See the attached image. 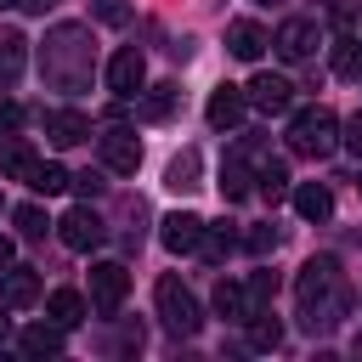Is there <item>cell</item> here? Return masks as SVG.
Segmentation results:
<instances>
[{
	"label": "cell",
	"instance_id": "cell-1",
	"mask_svg": "<svg viewBox=\"0 0 362 362\" xmlns=\"http://www.w3.org/2000/svg\"><path fill=\"white\" fill-rule=\"evenodd\" d=\"M294 300H300V317H305L311 334L317 328H334L345 317V305H351V294L339 283V260L334 255H311L300 266V277H294Z\"/></svg>",
	"mask_w": 362,
	"mask_h": 362
},
{
	"label": "cell",
	"instance_id": "cell-2",
	"mask_svg": "<svg viewBox=\"0 0 362 362\" xmlns=\"http://www.w3.org/2000/svg\"><path fill=\"white\" fill-rule=\"evenodd\" d=\"M90 28H79V23H57L51 34H45V51H40V74H45V85H57V90H79L85 79H90Z\"/></svg>",
	"mask_w": 362,
	"mask_h": 362
},
{
	"label": "cell",
	"instance_id": "cell-3",
	"mask_svg": "<svg viewBox=\"0 0 362 362\" xmlns=\"http://www.w3.org/2000/svg\"><path fill=\"white\" fill-rule=\"evenodd\" d=\"M339 147V119L328 113V107H300L294 119H288V153H300V158H328Z\"/></svg>",
	"mask_w": 362,
	"mask_h": 362
},
{
	"label": "cell",
	"instance_id": "cell-4",
	"mask_svg": "<svg viewBox=\"0 0 362 362\" xmlns=\"http://www.w3.org/2000/svg\"><path fill=\"white\" fill-rule=\"evenodd\" d=\"M153 300H158V317H164V328H170V334L192 339V334L204 328V311H198V300H192V294L181 288V277H158Z\"/></svg>",
	"mask_w": 362,
	"mask_h": 362
},
{
	"label": "cell",
	"instance_id": "cell-5",
	"mask_svg": "<svg viewBox=\"0 0 362 362\" xmlns=\"http://www.w3.org/2000/svg\"><path fill=\"white\" fill-rule=\"evenodd\" d=\"M57 238H62V243H68L74 255H90V249H96V243L107 238V226H102V215H96L90 204H74V209H68V215L57 221Z\"/></svg>",
	"mask_w": 362,
	"mask_h": 362
},
{
	"label": "cell",
	"instance_id": "cell-6",
	"mask_svg": "<svg viewBox=\"0 0 362 362\" xmlns=\"http://www.w3.org/2000/svg\"><path fill=\"white\" fill-rule=\"evenodd\" d=\"M141 85H147V57H141L136 45L113 51V57H107V90H113L119 102H130V96H141Z\"/></svg>",
	"mask_w": 362,
	"mask_h": 362
},
{
	"label": "cell",
	"instance_id": "cell-7",
	"mask_svg": "<svg viewBox=\"0 0 362 362\" xmlns=\"http://www.w3.org/2000/svg\"><path fill=\"white\" fill-rule=\"evenodd\" d=\"M124 294H130V272L119 260H96L90 266V300H96V311H119Z\"/></svg>",
	"mask_w": 362,
	"mask_h": 362
},
{
	"label": "cell",
	"instance_id": "cell-8",
	"mask_svg": "<svg viewBox=\"0 0 362 362\" xmlns=\"http://www.w3.org/2000/svg\"><path fill=\"white\" fill-rule=\"evenodd\" d=\"M272 45H277L283 62H305V57L317 51V23H311V17H288V23H277Z\"/></svg>",
	"mask_w": 362,
	"mask_h": 362
},
{
	"label": "cell",
	"instance_id": "cell-9",
	"mask_svg": "<svg viewBox=\"0 0 362 362\" xmlns=\"http://www.w3.org/2000/svg\"><path fill=\"white\" fill-rule=\"evenodd\" d=\"M243 113H249V90H238V85L209 90V107H204L209 130H238V124H243Z\"/></svg>",
	"mask_w": 362,
	"mask_h": 362
},
{
	"label": "cell",
	"instance_id": "cell-10",
	"mask_svg": "<svg viewBox=\"0 0 362 362\" xmlns=\"http://www.w3.org/2000/svg\"><path fill=\"white\" fill-rule=\"evenodd\" d=\"M158 243H164L170 255H192V249L204 243V221H198V215H187V209L164 215V221H158Z\"/></svg>",
	"mask_w": 362,
	"mask_h": 362
},
{
	"label": "cell",
	"instance_id": "cell-11",
	"mask_svg": "<svg viewBox=\"0 0 362 362\" xmlns=\"http://www.w3.org/2000/svg\"><path fill=\"white\" fill-rule=\"evenodd\" d=\"M243 90H249V107H260V113H288V102H294V85L283 74H255Z\"/></svg>",
	"mask_w": 362,
	"mask_h": 362
},
{
	"label": "cell",
	"instance_id": "cell-12",
	"mask_svg": "<svg viewBox=\"0 0 362 362\" xmlns=\"http://www.w3.org/2000/svg\"><path fill=\"white\" fill-rule=\"evenodd\" d=\"M102 164H107L113 175H136V164H141V141H136L130 130H107V136H102Z\"/></svg>",
	"mask_w": 362,
	"mask_h": 362
},
{
	"label": "cell",
	"instance_id": "cell-13",
	"mask_svg": "<svg viewBox=\"0 0 362 362\" xmlns=\"http://www.w3.org/2000/svg\"><path fill=\"white\" fill-rule=\"evenodd\" d=\"M266 45H272V40H266V28H260L255 17H238V23H226V51H232L238 62H255Z\"/></svg>",
	"mask_w": 362,
	"mask_h": 362
},
{
	"label": "cell",
	"instance_id": "cell-14",
	"mask_svg": "<svg viewBox=\"0 0 362 362\" xmlns=\"http://www.w3.org/2000/svg\"><path fill=\"white\" fill-rule=\"evenodd\" d=\"M45 136H51L57 147H79V141L90 136V119L74 113V107H51V113H45Z\"/></svg>",
	"mask_w": 362,
	"mask_h": 362
},
{
	"label": "cell",
	"instance_id": "cell-15",
	"mask_svg": "<svg viewBox=\"0 0 362 362\" xmlns=\"http://www.w3.org/2000/svg\"><path fill=\"white\" fill-rule=\"evenodd\" d=\"M34 300H40L34 266H6L0 272V305H34Z\"/></svg>",
	"mask_w": 362,
	"mask_h": 362
},
{
	"label": "cell",
	"instance_id": "cell-16",
	"mask_svg": "<svg viewBox=\"0 0 362 362\" xmlns=\"http://www.w3.org/2000/svg\"><path fill=\"white\" fill-rule=\"evenodd\" d=\"M23 62H28V40H23V28H0V90L17 85Z\"/></svg>",
	"mask_w": 362,
	"mask_h": 362
},
{
	"label": "cell",
	"instance_id": "cell-17",
	"mask_svg": "<svg viewBox=\"0 0 362 362\" xmlns=\"http://www.w3.org/2000/svg\"><path fill=\"white\" fill-rule=\"evenodd\" d=\"M255 192H260L266 204H283V198H288V164H283V158H266V164L255 170Z\"/></svg>",
	"mask_w": 362,
	"mask_h": 362
},
{
	"label": "cell",
	"instance_id": "cell-18",
	"mask_svg": "<svg viewBox=\"0 0 362 362\" xmlns=\"http://www.w3.org/2000/svg\"><path fill=\"white\" fill-rule=\"evenodd\" d=\"M294 209H300L305 221H328V215H334V192H328L322 181H305V187H294Z\"/></svg>",
	"mask_w": 362,
	"mask_h": 362
},
{
	"label": "cell",
	"instance_id": "cell-19",
	"mask_svg": "<svg viewBox=\"0 0 362 362\" xmlns=\"http://www.w3.org/2000/svg\"><path fill=\"white\" fill-rule=\"evenodd\" d=\"M45 317L62 322V328H79V322H85V294H79V288H57V294L45 300Z\"/></svg>",
	"mask_w": 362,
	"mask_h": 362
},
{
	"label": "cell",
	"instance_id": "cell-20",
	"mask_svg": "<svg viewBox=\"0 0 362 362\" xmlns=\"http://www.w3.org/2000/svg\"><path fill=\"white\" fill-rule=\"evenodd\" d=\"M62 334H68L62 322H28L23 328V351L28 356H57L62 351Z\"/></svg>",
	"mask_w": 362,
	"mask_h": 362
},
{
	"label": "cell",
	"instance_id": "cell-21",
	"mask_svg": "<svg viewBox=\"0 0 362 362\" xmlns=\"http://www.w3.org/2000/svg\"><path fill=\"white\" fill-rule=\"evenodd\" d=\"M249 192H255L249 164H243V158H226V164H221V198H226V204H238V198H249Z\"/></svg>",
	"mask_w": 362,
	"mask_h": 362
},
{
	"label": "cell",
	"instance_id": "cell-22",
	"mask_svg": "<svg viewBox=\"0 0 362 362\" xmlns=\"http://www.w3.org/2000/svg\"><path fill=\"white\" fill-rule=\"evenodd\" d=\"M215 311L232 317V322H249V294H243V283L221 277V283H215Z\"/></svg>",
	"mask_w": 362,
	"mask_h": 362
},
{
	"label": "cell",
	"instance_id": "cell-23",
	"mask_svg": "<svg viewBox=\"0 0 362 362\" xmlns=\"http://www.w3.org/2000/svg\"><path fill=\"white\" fill-rule=\"evenodd\" d=\"M164 187H170V192H192V187H198V153H192V147L170 158V170H164Z\"/></svg>",
	"mask_w": 362,
	"mask_h": 362
},
{
	"label": "cell",
	"instance_id": "cell-24",
	"mask_svg": "<svg viewBox=\"0 0 362 362\" xmlns=\"http://www.w3.org/2000/svg\"><path fill=\"white\" fill-rule=\"evenodd\" d=\"M249 345L255 351H277L283 345V322L272 311H249Z\"/></svg>",
	"mask_w": 362,
	"mask_h": 362
},
{
	"label": "cell",
	"instance_id": "cell-25",
	"mask_svg": "<svg viewBox=\"0 0 362 362\" xmlns=\"http://www.w3.org/2000/svg\"><path fill=\"white\" fill-rule=\"evenodd\" d=\"M238 243H243V238H238V232H232V226H204V243H198V255H204V260H215V266H221V260H226V255H232V249H238Z\"/></svg>",
	"mask_w": 362,
	"mask_h": 362
},
{
	"label": "cell",
	"instance_id": "cell-26",
	"mask_svg": "<svg viewBox=\"0 0 362 362\" xmlns=\"http://www.w3.org/2000/svg\"><path fill=\"white\" fill-rule=\"evenodd\" d=\"M28 187H34V192H45V198H51V192H68V187H74V175H68V170H62V164H40V170H34V181H28Z\"/></svg>",
	"mask_w": 362,
	"mask_h": 362
},
{
	"label": "cell",
	"instance_id": "cell-27",
	"mask_svg": "<svg viewBox=\"0 0 362 362\" xmlns=\"http://www.w3.org/2000/svg\"><path fill=\"white\" fill-rule=\"evenodd\" d=\"M0 170H6L11 181H34V170H40V158H34L28 147H11V153L0 158Z\"/></svg>",
	"mask_w": 362,
	"mask_h": 362
},
{
	"label": "cell",
	"instance_id": "cell-28",
	"mask_svg": "<svg viewBox=\"0 0 362 362\" xmlns=\"http://www.w3.org/2000/svg\"><path fill=\"white\" fill-rule=\"evenodd\" d=\"M243 294H249V311H266V300L277 294V272H255V277L243 283Z\"/></svg>",
	"mask_w": 362,
	"mask_h": 362
},
{
	"label": "cell",
	"instance_id": "cell-29",
	"mask_svg": "<svg viewBox=\"0 0 362 362\" xmlns=\"http://www.w3.org/2000/svg\"><path fill=\"white\" fill-rule=\"evenodd\" d=\"M334 68L356 79V74H362V40H351V34H345V40H334Z\"/></svg>",
	"mask_w": 362,
	"mask_h": 362
},
{
	"label": "cell",
	"instance_id": "cell-30",
	"mask_svg": "<svg viewBox=\"0 0 362 362\" xmlns=\"http://www.w3.org/2000/svg\"><path fill=\"white\" fill-rule=\"evenodd\" d=\"M141 113H147V119H170V113H175V85H153L147 102H141Z\"/></svg>",
	"mask_w": 362,
	"mask_h": 362
},
{
	"label": "cell",
	"instance_id": "cell-31",
	"mask_svg": "<svg viewBox=\"0 0 362 362\" xmlns=\"http://www.w3.org/2000/svg\"><path fill=\"white\" fill-rule=\"evenodd\" d=\"M11 221H17V232H23V238H45V226H51L40 204H17V215H11Z\"/></svg>",
	"mask_w": 362,
	"mask_h": 362
},
{
	"label": "cell",
	"instance_id": "cell-32",
	"mask_svg": "<svg viewBox=\"0 0 362 362\" xmlns=\"http://www.w3.org/2000/svg\"><path fill=\"white\" fill-rule=\"evenodd\" d=\"M90 17L107 23V28H124L130 23V0H90Z\"/></svg>",
	"mask_w": 362,
	"mask_h": 362
},
{
	"label": "cell",
	"instance_id": "cell-33",
	"mask_svg": "<svg viewBox=\"0 0 362 362\" xmlns=\"http://www.w3.org/2000/svg\"><path fill=\"white\" fill-rule=\"evenodd\" d=\"M277 243H283L277 226H249V232H243V249H249V255H272Z\"/></svg>",
	"mask_w": 362,
	"mask_h": 362
},
{
	"label": "cell",
	"instance_id": "cell-34",
	"mask_svg": "<svg viewBox=\"0 0 362 362\" xmlns=\"http://www.w3.org/2000/svg\"><path fill=\"white\" fill-rule=\"evenodd\" d=\"M17 130H23V107L11 96H0V136H17Z\"/></svg>",
	"mask_w": 362,
	"mask_h": 362
},
{
	"label": "cell",
	"instance_id": "cell-35",
	"mask_svg": "<svg viewBox=\"0 0 362 362\" xmlns=\"http://www.w3.org/2000/svg\"><path fill=\"white\" fill-rule=\"evenodd\" d=\"M339 141H345V147H351V153H356V158H362V113H356V119H345V124H339Z\"/></svg>",
	"mask_w": 362,
	"mask_h": 362
},
{
	"label": "cell",
	"instance_id": "cell-36",
	"mask_svg": "<svg viewBox=\"0 0 362 362\" xmlns=\"http://www.w3.org/2000/svg\"><path fill=\"white\" fill-rule=\"evenodd\" d=\"M74 187H79L85 198H96V192H102V175H96V170H79V175H74Z\"/></svg>",
	"mask_w": 362,
	"mask_h": 362
},
{
	"label": "cell",
	"instance_id": "cell-37",
	"mask_svg": "<svg viewBox=\"0 0 362 362\" xmlns=\"http://www.w3.org/2000/svg\"><path fill=\"white\" fill-rule=\"evenodd\" d=\"M17 6H23V11H34V17H45V11L57 6V0H17Z\"/></svg>",
	"mask_w": 362,
	"mask_h": 362
},
{
	"label": "cell",
	"instance_id": "cell-38",
	"mask_svg": "<svg viewBox=\"0 0 362 362\" xmlns=\"http://www.w3.org/2000/svg\"><path fill=\"white\" fill-rule=\"evenodd\" d=\"M6 266H11V238L0 232V272H6Z\"/></svg>",
	"mask_w": 362,
	"mask_h": 362
},
{
	"label": "cell",
	"instance_id": "cell-39",
	"mask_svg": "<svg viewBox=\"0 0 362 362\" xmlns=\"http://www.w3.org/2000/svg\"><path fill=\"white\" fill-rule=\"evenodd\" d=\"M6 328H11V317H6V311H0V339H6Z\"/></svg>",
	"mask_w": 362,
	"mask_h": 362
},
{
	"label": "cell",
	"instance_id": "cell-40",
	"mask_svg": "<svg viewBox=\"0 0 362 362\" xmlns=\"http://www.w3.org/2000/svg\"><path fill=\"white\" fill-rule=\"evenodd\" d=\"M255 6H283V0H255Z\"/></svg>",
	"mask_w": 362,
	"mask_h": 362
},
{
	"label": "cell",
	"instance_id": "cell-41",
	"mask_svg": "<svg viewBox=\"0 0 362 362\" xmlns=\"http://www.w3.org/2000/svg\"><path fill=\"white\" fill-rule=\"evenodd\" d=\"M0 6H17V0H0Z\"/></svg>",
	"mask_w": 362,
	"mask_h": 362
},
{
	"label": "cell",
	"instance_id": "cell-42",
	"mask_svg": "<svg viewBox=\"0 0 362 362\" xmlns=\"http://www.w3.org/2000/svg\"><path fill=\"white\" fill-rule=\"evenodd\" d=\"M356 192H362V175H356Z\"/></svg>",
	"mask_w": 362,
	"mask_h": 362
},
{
	"label": "cell",
	"instance_id": "cell-43",
	"mask_svg": "<svg viewBox=\"0 0 362 362\" xmlns=\"http://www.w3.org/2000/svg\"><path fill=\"white\" fill-rule=\"evenodd\" d=\"M356 79H362V74H356Z\"/></svg>",
	"mask_w": 362,
	"mask_h": 362
}]
</instances>
